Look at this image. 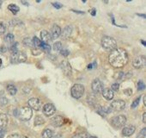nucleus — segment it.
<instances>
[{"instance_id": "5701e85b", "label": "nucleus", "mask_w": 146, "mask_h": 138, "mask_svg": "<svg viewBox=\"0 0 146 138\" xmlns=\"http://www.w3.org/2000/svg\"><path fill=\"white\" fill-rule=\"evenodd\" d=\"M33 46L35 47V48H40L41 47V44H42V42H41V41L38 38V37H36V36H35L34 38H33Z\"/></svg>"}, {"instance_id": "9b49d317", "label": "nucleus", "mask_w": 146, "mask_h": 138, "mask_svg": "<svg viewBox=\"0 0 146 138\" xmlns=\"http://www.w3.org/2000/svg\"><path fill=\"white\" fill-rule=\"evenodd\" d=\"M55 111H56V108L52 104H46L43 107V113L47 117H50V116L53 115L55 113Z\"/></svg>"}, {"instance_id": "a211bd4d", "label": "nucleus", "mask_w": 146, "mask_h": 138, "mask_svg": "<svg viewBox=\"0 0 146 138\" xmlns=\"http://www.w3.org/2000/svg\"><path fill=\"white\" fill-rule=\"evenodd\" d=\"M9 119L6 114H0V128H5L8 124Z\"/></svg>"}, {"instance_id": "79ce46f5", "label": "nucleus", "mask_w": 146, "mask_h": 138, "mask_svg": "<svg viewBox=\"0 0 146 138\" xmlns=\"http://www.w3.org/2000/svg\"><path fill=\"white\" fill-rule=\"evenodd\" d=\"M142 135H143V136H145V129H143V130H142Z\"/></svg>"}, {"instance_id": "9d476101", "label": "nucleus", "mask_w": 146, "mask_h": 138, "mask_svg": "<svg viewBox=\"0 0 146 138\" xmlns=\"http://www.w3.org/2000/svg\"><path fill=\"white\" fill-rule=\"evenodd\" d=\"M145 61H146L145 56L140 55L133 60L132 65L135 68H141V67H143L145 66Z\"/></svg>"}, {"instance_id": "6ab92c4d", "label": "nucleus", "mask_w": 146, "mask_h": 138, "mask_svg": "<svg viewBox=\"0 0 146 138\" xmlns=\"http://www.w3.org/2000/svg\"><path fill=\"white\" fill-rule=\"evenodd\" d=\"M71 32H72V28L70 26H66L63 29V32H61V35L60 36H62V37L64 39H66V38H68L70 36Z\"/></svg>"}, {"instance_id": "37998d69", "label": "nucleus", "mask_w": 146, "mask_h": 138, "mask_svg": "<svg viewBox=\"0 0 146 138\" xmlns=\"http://www.w3.org/2000/svg\"><path fill=\"white\" fill-rule=\"evenodd\" d=\"M91 14H92V16H96V10H95V9L92 11V13H91Z\"/></svg>"}, {"instance_id": "a19ab883", "label": "nucleus", "mask_w": 146, "mask_h": 138, "mask_svg": "<svg viewBox=\"0 0 146 138\" xmlns=\"http://www.w3.org/2000/svg\"><path fill=\"white\" fill-rule=\"evenodd\" d=\"M143 122L145 123H146V112H144L143 114Z\"/></svg>"}, {"instance_id": "4be33fe9", "label": "nucleus", "mask_w": 146, "mask_h": 138, "mask_svg": "<svg viewBox=\"0 0 146 138\" xmlns=\"http://www.w3.org/2000/svg\"><path fill=\"white\" fill-rule=\"evenodd\" d=\"M14 40H15V36H14V35L11 34V33L7 34V35L5 36V41L6 42H8V43H13V42H14Z\"/></svg>"}, {"instance_id": "f257e3e1", "label": "nucleus", "mask_w": 146, "mask_h": 138, "mask_svg": "<svg viewBox=\"0 0 146 138\" xmlns=\"http://www.w3.org/2000/svg\"><path fill=\"white\" fill-rule=\"evenodd\" d=\"M109 63L115 68L123 67L128 62L127 52L123 48H115L111 51L108 57Z\"/></svg>"}, {"instance_id": "c9c22d12", "label": "nucleus", "mask_w": 146, "mask_h": 138, "mask_svg": "<svg viewBox=\"0 0 146 138\" xmlns=\"http://www.w3.org/2000/svg\"><path fill=\"white\" fill-rule=\"evenodd\" d=\"M5 26L3 24V23H0V35H3V34H5Z\"/></svg>"}, {"instance_id": "6e6552de", "label": "nucleus", "mask_w": 146, "mask_h": 138, "mask_svg": "<svg viewBox=\"0 0 146 138\" xmlns=\"http://www.w3.org/2000/svg\"><path fill=\"white\" fill-rule=\"evenodd\" d=\"M125 107V102L124 100H121V99H117V100H114L111 103L110 105V108L113 111H122L124 110Z\"/></svg>"}, {"instance_id": "c03bdc74", "label": "nucleus", "mask_w": 146, "mask_h": 138, "mask_svg": "<svg viewBox=\"0 0 146 138\" xmlns=\"http://www.w3.org/2000/svg\"><path fill=\"white\" fill-rule=\"evenodd\" d=\"M143 104L144 105H146V97H143Z\"/></svg>"}, {"instance_id": "b1692460", "label": "nucleus", "mask_w": 146, "mask_h": 138, "mask_svg": "<svg viewBox=\"0 0 146 138\" xmlns=\"http://www.w3.org/2000/svg\"><path fill=\"white\" fill-rule=\"evenodd\" d=\"M8 9H9L14 15H16V14L20 11L19 7H18L17 5H10L8 6Z\"/></svg>"}, {"instance_id": "a878e982", "label": "nucleus", "mask_w": 146, "mask_h": 138, "mask_svg": "<svg viewBox=\"0 0 146 138\" xmlns=\"http://www.w3.org/2000/svg\"><path fill=\"white\" fill-rule=\"evenodd\" d=\"M23 44L25 45V46H27V47H34L33 46V42H32V40L30 39V38H24L23 39Z\"/></svg>"}, {"instance_id": "423d86ee", "label": "nucleus", "mask_w": 146, "mask_h": 138, "mask_svg": "<svg viewBox=\"0 0 146 138\" xmlns=\"http://www.w3.org/2000/svg\"><path fill=\"white\" fill-rule=\"evenodd\" d=\"M27 60V56L23 52H16L11 54V62L12 64H18V63H23Z\"/></svg>"}, {"instance_id": "412c9836", "label": "nucleus", "mask_w": 146, "mask_h": 138, "mask_svg": "<svg viewBox=\"0 0 146 138\" xmlns=\"http://www.w3.org/2000/svg\"><path fill=\"white\" fill-rule=\"evenodd\" d=\"M7 91H8V92L11 94V95H15L16 93H17V87L15 86H13V85H8L7 86Z\"/></svg>"}, {"instance_id": "4468645a", "label": "nucleus", "mask_w": 146, "mask_h": 138, "mask_svg": "<svg viewBox=\"0 0 146 138\" xmlns=\"http://www.w3.org/2000/svg\"><path fill=\"white\" fill-rule=\"evenodd\" d=\"M40 38H41V40H40L41 42L45 43V44H49V42L52 41L51 35L46 30H42L40 32Z\"/></svg>"}, {"instance_id": "a18cd8bd", "label": "nucleus", "mask_w": 146, "mask_h": 138, "mask_svg": "<svg viewBox=\"0 0 146 138\" xmlns=\"http://www.w3.org/2000/svg\"><path fill=\"white\" fill-rule=\"evenodd\" d=\"M22 4H23V5H25L29 6V4H28V3H26V2H24V1H22Z\"/></svg>"}, {"instance_id": "58836bf2", "label": "nucleus", "mask_w": 146, "mask_h": 138, "mask_svg": "<svg viewBox=\"0 0 146 138\" xmlns=\"http://www.w3.org/2000/svg\"><path fill=\"white\" fill-rule=\"evenodd\" d=\"M7 51V48L5 47H0V53H5Z\"/></svg>"}, {"instance_id": "c756f323", "label": "nucleus", "mask_w": 146, "mask_h": 138, "mask_svg": "<svg viewBox=\"0 0 146 138\" xmlns=\"http://www.w3.org/2000/svg\"><path fill=\"white\" fill-rule=\"evenodd\" d=\"M40 48H42L44 51H46V52H50V50H51L49 44H45V43H42Z\"/></svg>"}, {"instance_id": "f03ea898", "label": "nucleus", "mask_w": 146, "mask_h": 138, "mask_svg": "<svg viewBox=\"0 0 146 138\" xmlns=\"http://www.w3.org/2000/svg\"><path fill=\"white\" fill-rule=\"evenodd\" d=\"M14 115L16 117H19L23 121H28L32 117L33 111H32V109H30L29 106H27V107H23L20 110H17V109L15 110Z\"/></svg>"}, {"instance_id": "ddd939ff", "label": "nucleus", "mask_w": 146, "mask_h": 138, "mask_svg": "<svg viewBox=\"0 0 146 138\" xmlns=\"http://www.w3.org/2000/svg\"><path fill=\"white\" fill-rule=\"evenodd\" d=\"M51 37L52 39H57L61 35V29L58 25L54 24L52 28V31H51Z\"/></svg>"}, {"instance_id": "3c124183", "label": "nucleus", "mask_w": 146, "mask_h": 138, "mask_svg": "<svg viewBox=\"0 0 146 138\" xmlns=\"http://www.w3.org/2000/svg\"><path fill=\"white\" fill-rule=\"evenodd\" d=\"M88 138H96V137H95V136H90V137H88Z\"/></svg>"}, {"instance_id": "aec40b11", "label": "nucleus", "mask_w": 146, "mask_h": 138, "mask_svg": "<svg viewBox=\"0 0 146 138\" xmlns=\"http://www.w3.org/2000/svg\"><path fill=\"white\" fill-rule=\"evenodd\" d=\"M52 131L49 129H46L42 132V138H52Z\"/></svg>"}, {"instance_id": "2eb2a0df", "label": "nucleus", "mask_w": 146, "mask_h": 138, "mask_svg": "<svg viewBox=\"0 0 146 138\" xmlns=\"http://www.w3.org/2000/svg\"><path fill=\"white\" fill-rule=\"evenodd\" d=\"M61 67H62V71L64 72V74L67 76H70L71 74V66L69 64L68 61H63L61 64Z\"/></svg>"}, {"instance_id": "39448f33", "label": "nucleus", "mask_w": 146, "mask_h": 138, "mask_svg": "<svg viewBox=\"0 0 146 138\" xmlns=\"http://www.w3.org/2000/svg\"><path fill=\"white\" fill-rule=\"evenodd\" d=\"M126 123V117L124 115H119L112 118L111 124L115 129H120L125 126Z\"/></svg>"}, {"instance_id": "f3484780", "label": "nucleus", "mask_w": 146, "mask_h": 138, "mask_svg": "<svg viewBox=\"0 0 146 138\" xmlns=\"http://www.w3.org/2000/svg\"><path fill=\"white\" fill-rule=\"evenodd\" d=\"M102 96L107 100H111V99L113 98L114 93H113V92L111 89H104L102 91Z\"/></svg>"}, {"instance_id": "4c0bfd02", "label": "nucleus", "mask_w": 146, "mask_h": 138, "mask_svg": "<svg viewBox=\"0 0 146 138\" xmlns=\"http://www.w3.org/2000/svg\"><path fill=\"white\" fill-rule=\"evenodd\" d=\"M7 138H20V135L17 133L15 134H11L7 136Z\"/></svg>"}, {"instance_id": "bb28decb", "label": "nucleus", "mask_w": 146, "mask_h": 138, "mask_svg": "<svg viewBox=\"0 0 146 138\" xmlns=\"http://www.w3.org/2000/svg\"><path fill=\"white\" fill-rule=\"evenodd\" d=\"M62 48H63V47H62L61 42H56V43H54V44H53V50H54V51L59 52Z\"/></svg>"}, {"instance_id": "72a5a7b5", "label": "nucleus", "mask_w": 146, "mask_h": 138, "mask_svg": "<svg viewBox=\"0 0 146 138\" xmlns=\"http://www.w3.org/2000/svg\"><path fill=\"white\" fill-rule=\"evenodd\" d=\"M119 85L118 84V83H113V85H112V91L113 92V91H115V92H117L118 90H119Z\"/></svg>"}, {"instance_id": "393cba45", "label": "nucleus", "mask_w": 146, "mask_h": 138, "mask_svg": "<svg viewBox=\"0 0 146 138\" xmlns=\"http://www.w3.org/2000/svg\"><path fill=\"white\" fill-rule=\"evenodd\" d=\"M44 123H45V120L40 116H37L35 119V125H40V124H43Z\"/></svg>"}, {"instance_id": "473e14b6", "label": "nucleus", "mask_w": 146, "mask_h": 138, "mask_svg": "<svg viewBox=\"0 0 146 138\" xmlns=\"http://www.w3.org/2000/svg\"><path fill=\"white\" fill-rule=\"evenodd\" d=\"M59 52H60V54H61L63 56H65V57L68 56V55L70 54V52H69L67 49H65V48H62Z\"/></svg>"}, {"instance_id": "c85d7f7f", "label": "nucleus", "mask_w": 146, "mask_h": 138, "mask_svg": "<svg viewBox=\"0 0 146 138\" xmlns=\"http://www.w3.org/2000/svg\"><path fill=\"white\" fill-rule=\"evenodd\" d=\"M17 46H18V44L16 42V43H14V44H12L11 46V48H10V50L11 51V53L13 54V53H16V52H17L18 50H17Z\"/></svg>"}, {"instance_id": "dca6fc26", "label": "nucleus", "mask_w": 146, "mask_h": 138, "mask_svg": "<svg viewBox=\"0 0 146 138\" xmlns=\"http://www.w3.org/2000/svg\"><path fill=\"white\" fill-rule=\"evenodd\" d=\"M135 127L133 125H129V126H125V128H123L122 129V134L125 136H130L134 132H135Z\"/></svg>"}, {"instance_id": "ea45409f", "label": "nucleus", "mask_w": 146, "mask_h": 138, "mask_svg": "<svg viewBox=\"0 0 146 138\" xmlns=\"http://www.w3.org/2000/svg\"><path fill=\"white\" fill-rule=\"evenodd\" d=\"M125 92L128 96H129V95H131V94L132 93V92L131 91V89H127L126 91H125Z\"/></svg>"}, {"instance_id": "1a4fd4ad", "label": "nucleus", "mask_w": 146, "mask_h": 138, "mask_svg": "<svg viewBox=\"0 0 146 138\" xmlns=\"http://www.w3.org/2000/svg\"><path fill=\"white\" fill-rule=\"evenodd\" d=\"M29 104V107L30 109L35 110V111H40L41 108V103L38 98H30L28 102Z\"/></svg>"}, {"instance_id": "7ed1b4c3", "label": "nucleus", "mask_w": 146, "mask_h": 138, "mask_svg": "<svg viewBox=\"0 0 146 138\" xmlns=\"http://www.w3.org/2000/svg\"><path fill=\"white\" fill-rule=\"evenodd\" d=\"M102 46L106 50L113 51V49L117 48V42L115 39L111 36H103L102 39Z\"/></svg>"}, {"instance_id": "8fccbe9b", "label": "nucleus", "mask_w": 146, "mask_h": 138, "mask_svg": "<svg viewBox=\"0 0 146 138\" xmlns=\"http://www.w3.org/2000/svg\"><path fill=\"white\" fill-rule=\"evenodd\" d=\"M142 43H143V45H144V46H145V45H146V44H145V42H143V41H142Z\"/></svg>"}, {"instance_id": "09e8293b", "label": "nucleus", "mask_w": 146, "mask_h": 138, "mask_svg": "<svg viewBox=\"0 0 146 138\" xmlns=\"http://www.w3.org/2000/svg\"><path fill=\"white\" fill-rule=\"evenodd\" d=\"M20 138H28L27 136H20Z\"/></svg>"}, {"instance_id": "7c9ffc66", "label": "nucleus", "mask_w": 146, "mask_h": 138, "mask_svg": "<svg viewBox=\"0 0 146 138\" xmlns=\"http://www.w3.org/2000/svg\"><path fill=\"white\" fill-rule=\"evenodd\" d=\"M144 88H145V85L143 84V82L142 80L138 81V83H137V90H138V91H142V90H143Z\"/></svg>"}, {"instance_id": "49530a36", "label": "nucleus", "mask_w": 146, "mask_h": 138, "mask_svg": "<svg viewBox=\"0 0 146 138\" xmlns=\"http://www.w3.org/2000/svg\"><path fill=\"white\" fill-rule=\"evenodd\" d=\"M88 67H89V69H91V67H92V65H91V64H90V65H89V66H88Z\"/></svg>"}, {"instance_id": "f704fd0d", "label": "nucleus", "mask_w": 146, "mask_h": 138, "mask_svg": "<svg viewBox=\"0 0 146 138\" xmlns=\"http://www.w3.org/2000/svg\"><path fill=\"white\" fill-rule=\"evenodd\" d=\"M6 130L5 128H0V138H4L5 135Z\"/></svg>"}, {"instance_id": "cd10ccee", "label": "nucleus", "mask_w": 146, "mask_h": 138, "mask_svg": "<svg viewBox=\"0 0 146 138\" xmlns=\"http://www.w3.org/2000/svg\"><path fill=\"white\" fill-rule=\"evenodd\" d=\"M72 138H88V136L85 133H78L76 134L75 135H73Z\"/></svg>"}, {"instance_id": "de8ad7c7", "label": "nucleus", "mask_w": 146, "mask_h": 138, "mask_svg": "<svg viewBox=\"0 0 146 138\" xmlns=\"http://www.w3.org/2000/svg\"><path fill=\"white\" fill-rule=\"evenodd\" d=\"M2 66V60L0 59V66Z\"/></svg>"}, {"instance_id": "2f4dec72", "label": "nucleus", "mask_w": 146, "mask_h": 138, "mask_svg": "<svg viewBox=\"0 0 146 138\" xmlns=\"http://www.w3.org/2000/svg\"><path fill=\"white\" fill-rule=\"evenodd\" d=\"M140 98H141V97H138L137 98H136V99H135V100L133 101V103L131 104V108H136V107H137V106L138 105Z\"/></svg>"}, {"instance_id": "e433bc0d", "label": "nucleus", "mask_w": 146, "mask_h": 138, "mask_svg": "<svg viewBox=\"0 0 146 138\" xmlns=\"http://www.w3.org/2000/svg\"><path fill=\"white\" fill-rule=\"evenodd\" d=\"M56 9H61L62 7H63V5H61V4H59V3H58V2H56V3H52V4Z\"/></svg>"}, {"instance_id": "20e7f679", "label": "nucleus", "mask_w": 146, "mask_h": 138, "mask_svg": "<svg viewBox=\"0 0 146 138\" xmlns=\"http://www.w3.org/2000/svg\"><path fill=\"white\" fill-rule=\"evenodd\" d=\"M84 93V86L81 84H75L70 89L71 96L76 99L81 98Z\"/></svg>"}, {"instance_id": "f8f14e48", "label": "nucleus", "mask_w": 146, "mask_h": 138, "mask_svg": "<svg viewBox=\"0 0 146 138\" xmlns=\"http://www.w3.org/2000/svg\"><path fill=\"white\" fill-rule=\"evenodd\" d=\"M51 124L53 127H60V126H62L64 124V118H63V117H61L59 115H57V116L53 117L51 119Z\"/></svg>"}, {"instance_id": "0eeeda50", "label": "nucleus", "mask_w": 146, "mask_h": 138, "mask_svg": "<svg viewBox=\"0 0 146 138\" xmlns=\"http://www.w3.org/2000/svg\"><path fill=\"white\" fill-rule=\"evenodd\" d=\"M91 87H92V90L95 93H101L104 90L103 83L99 79H96L93 80Z\"/></svg>"}]
</instances>
